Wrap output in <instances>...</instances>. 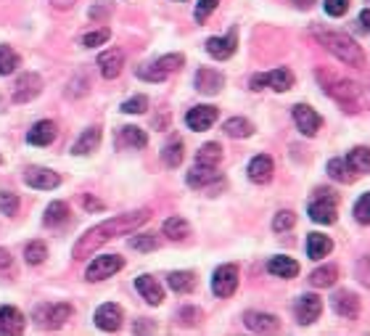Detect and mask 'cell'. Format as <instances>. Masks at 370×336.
Segmentation results:
<instances>
[{
    "label": "cell",
    "mask_w": 370,
    "mask_h": 336,
    "mask_svg": "<svg viewBox=\"0 0 370 336\" xmlns=\"http://www.w3.org/2000/svg\"><path fill=\"white\" fill-rule=\"evenodd\" d=\"M148 217H151L148 209H138V212H130V215L111 217V220H106V223H101V225L87 230L83 239L74 244L72 254L77 257V260H83V257H87V254L98 252V249H101L104 244H108V241H114V239H120V236L132 233V230H138L143 223H148Z\"/></svg>",
    "instance_id": "cell-1"
},
{
    "label": "cell",
    "mask_w": 370,
    "mask_h": 336,
    "mask_svg": "<svg viewBox=\"0 0 370 336\" xmlns=\"http://www.w3.org/2000/svg\"><path fill=\"white\" fill-rule=\"evenodd\" d=\"M315 77L322 85V90L334 98L344 111H349V114H357L362 108H370V88H365V85L355 83V80H346V77H339V74L328 72V69H318Z\"/></svg>",
    "instance_id": "cell-2"
},
{
    "label": "cell",
    "mask_w": 370,
    "mask_h": 336,
    "mask_svg": "<svg viewBox=\"0 0 370 336\" xmlns=\"http://www.w3.org/2000/svg\"><path fill=\"white\" fill-rule=\"evenodd\" d=\"M312 35L318 37L322 48L328 50V53H334L341 64L355 66V69H362V66H365V53H362V48L357 46L355 37L344 35V32H334V29H320V27H315Z\"/></svg>",
    "instance_id": "cell-3"
},
{
    "label": "cell",
    "mask_w": 370,
    "mask_h": 336,
    "mask_svg": "<svg viewBox=\"0 0 370 336\" xmlns=\"http://www.w3.org/2000/svg\"><path fill=\"white\" fill-rule=\"evenodd\" d=\"M307 215L320 225H334L336 217H339V193L334 188H318L310 199Z\"/></svg>",
    "instance_id": "cell-4"
},
{
    "label": "cell",
    "mask_w": 370,
    "mask_h": 336,
    "mask_svg": "<svg viewBox=\"0 0 370 336\" xmlns=\"http://www.w3.org/2000/svg\"><path fill=\"white\" fill-rule=\"evenodd\" d=\"M185 64L183 59V53H167V56H162V59H156L154 64H145L138 69V77L141 80H148V83H162V80H167L169 74H175Z\"/></svg>",
    "instance_id": "cell-5"
},
{
    "label": "cell",
    "mask_w": 370,
    "mask_h": 336,
    "mask_svg": "<svg viewBox=\"0 0 370 336\" xmlns=\"http://www.w3.org/2000/svg\"><path fill=\"white\" fill-rule=\"evenodd\" d=\"M251 90H262V88H273L278 93H286L294 88V74L291 69L280 66V69H273V72H264V74H254L251 77Z\"/></svg>",
    "instance_id": "cell-6"
},
{
    "label": "cell",
    "mask_w": 370,
    "mask_h": 336,
    "mask_svg": "<svg viewBox=\"0 0 370 336\" xmlns=\"http://www.w3.org/2000/svg\"><path fill=\"white\" fill-rule=\"evenodd\" d=\"M122 267H124V260H122L120 254H104V257H96L93 262L87 265L85 278L90 284H96V281H104V278H111L114 273H120Z\"/></svg>",
    "instance_id": "cell-7"
},
{
    "label": "cell",
    "mask_w": 370,
    "mask_h": 336,
    "mask_svg": "<svg viewBox=\"0 0 370 336\" xmlns=\"http://www.w3.org/2000/svg\"><path fill=\"white\" fill-rule=\"evenodd\" d=\"M69 315H72V307L69 304H43V307H37L35 310V318L37 323L43 326V328H48V331H56L61 326L69 321Z\"/></svg>",
    "instance_id": "cell-8"
},
{
    "label": "cell",
    "mask_w": 370,
    "mask_h": 336,
    "mask_svg": "<svg viewBox=\"0 0 370 336\" xmlns=\"http://www.w3.org/2000/svg\"><path fill=\"white\" fill-rule=\"evenodd\" d=\"M239 288V267L236 265H220L215 270V276H212V291H215L217 297H230L233 291Z\"/></svg>",
    "instance_id": "cell-9"
},
{
    "label": "cell",
    "mask_w": 370,
    "mask_h": 336,
    "mask_svg": "<svg viewBox=\"0 0 370 336\" xmlns=\"http://www.w3.org/2000/svg\"><path fill=\"white\" fill-rule=\"evenodd\" d=\"M43 93V80L40 74L35 72H27V74H19V80L13 85V101L16 104H27Z\"/></svg>",
    "instance_id": "cell-10"
},
{
    "label": "cell",
    "mask_w": 370,
    "mask_h": 336,
    "mask_svg": "<svg viewBox=\"0 0 370 336\" xmlns=\"http://www.w3.org/2000/svg\"><path fill=\"white\" fill-rule=\"evenodd\" d=\"M239 48V29H230L225 37H209L206 40V53L217 61L230 59Z\"/></svg>",
    "instance_id": "cell-11"
},
{
    "label": "cell",
    "mask_w": 370,
    "mask_h": 336,
    "mask_svg": "<svg viewBox=\"0 0 370 336\" xmlns=\"http://www.w3.org/2000/svg\"><path fill=\"white\" fill-rule=\"evenodd\" d=\"M291 114H294V122H297V127L301 130V135H307V138L318 135V130L322 127V117L312 106H307V104H297Z\"/></svg>",
    "instance_id": "cell-12"
},
{
    "label": "cell",
    "mask_w": 370,
    "mask_h": 336,
    "mask_svg": "<svg viewBox=\"0 0 370 336\" xmlns=\"http://www.w3.org/2000/svg\"><path fill=\"white\" fill-rule=\"evenodd\" d=\"M24 181L29 188H35V191H53V188H59L61 186V178L48 167H29L24 172Z\"/></svg>",
    "instance_id": "cell-13"
},
{
    "label": "cell",
    "mask_w": 370,
    "mask_h": 336,
    "mask_svg": "<svg viewBox=\"0 0 370 336\" xmlns=\"http://www.w3.org/2000/svg\"><path fill=\"white\" fill-rule=\"evenodd\" d=\"M331 304H334L336 315H341L344 321H355L360 315V300L355 291L349 288H339L334 297H331Z\"/></svg>",
    "instance_id": "cell-14"
},
{
    "label": "cell",
    "mask_w": 370,
    "mask_h": 336,
    "mask_svg": "<svg viewBox=\"0 0 370 336\" xmlns=\"http://www.w3.org/2000/svg\"><path fill=\"white\" fill-rule=\"evenodd\" d=\"M297 321L301 326H310L315 323L318 318H320V312H322V300L318 297V294H301L297 300Z\"/></svg>",
    "instance_id": "cell-15"
},
{
    "label": "cell",
    "mask_w": 370,
    "mask_h": 336,
    "mask_svg": "<svg viewBox=\"0 0 370 336\" xmlns=\"http://www.w3.org/2000/svg\"><path fill=\"white\" fill-rule=\"evenodd\" d=\"M243 323H246V328L254 331V334H275V331H280V321L275 318L273 312L249 310L243 315Z\"/></svg>",
    "instance_id": "cell-16"
},
{
    "label": "cell",
    "mask_w": 370,
    "mask_h": 336,
    "mask_svg": "<svg viewBox=\"0 0 370 336\" xmlns=\"http://www.w3.org/2000/svg\"><path fill=\"white\" fill-rule=\"evenodd\" d=\"M193 85H196V90L204 93V96H215L222 90V85H225V77L217 72V69H209V66H201L196 77H193Z\"/></svg>",
    "instance_id": "cell-17"
},
{
    "label": "cell",
    "mask_w": 370,
    "mask_h": 336,
    "mask_svg": "<svg viewBox=\"0 0 370 336\" xmlns=\"http://www.w3.org/2000/svg\"><path fill=\"white\" fill-rule=\"evenodd\" d=\"M217 114H220V111H217L215 106H196L185 114V125L196 132H204L217 122Z\"/></svg>",
    "instance_id": "cell-18"
},
{
    "label": "cell",
    "mask_w": 370,
    "mask_h": 336,
    "mask_svg": "<svg viewBox=\"0 0 370 336\" xmlns=\"http://www.w3.org/2000/svg\"><path fill=\"white\" fill-rule=\"evenodd\" d=\"M122 66H124V53H122L120 48H108L98 56V69H101V74H104L106 80L120 77Z\"/></svg>",
    "instance_id": "cell-19"
},
{
    "label": "cell",
    "mask_w": 370,
    "mask_h": 336,
    "mask_svg": "<svg viewBox=\"0 0 370 336\" xmlns=\"http://www.w3.org/2000/svg\"><path fill=\"white\" fill-rule=\"evenodd\" d=\"M273 172H275V164L267 154L254 156V159L249 162V181L251 183H259V186H264V183L273 181Z\"/></svg>",
    "instance_id": "cell-20"
},
{
    "label": "cell",
    "mask_w": 370,
    "mask_h": 336,
    "mask_svg": "<svg viewBox=\"0 0 370 336\" xmlns=\"http://www.w3.org/2000/svg\"><path fill=\"white\" fill-rule=\"evenodd\" d=\"M96 326L101 331H120L122 326V307L120 304H101L96 310Z\"/></svg>",
    "instance_id": "cell-21"
},
{
    "label": "cell",
    "mask_w": 370,
    "mask_h": 336,
    "mask_svg": "<svg viewBox=\"0 0 370 336\" xmlns=\"http://www.w3.org/2000/svg\"><path fill=\"white\" fill-rule=\"evenodd\" d=\"M135 288H138V294L143 297L148 304H162V300H164V288L159 286V281L151 276H138L135 278Z\"/></svg>",
    "instance_id": "cell-22"
},
{
    "label": "cell",
    "mask_w": 370,
    "mask_h": 336,
    "mask_svg": "<svg viewBox=\"0 0 370 336\" xmlns=\"http://www.w3.org/2000/svg\"><path fill=\"white\" fill-rule=\"evenodd\" d=\"M24 331V315L11 307V304H6V307H0V334H22Z\"/></svg>",
    "instance_id": "cell-23"
},
{
    "label": "cell",
    "mask_w": 370,
    "mask_h": 336,
    "mask_svg": "<svg viewBox=\"0 0 370 336\" xmlns=\"http://www.w3.org/2000/svg\"><path fill=\"white\" fill-rule=\"evenodd\" d=\"M27 141L32 146H50L56 141V122L50 120H43L32 125V130L27 132Z\"/></svg>",
    "instance_id": "cell-24"
},
{
    "label": "cell",
    "mask_w": 370,
    "mask_h": 336,
    "mask_svg": "<svg viewBox=\"0 0 370 336\" xmlns=\"http://www.w3.org/2000/svg\"><path fill=\"white\" fill-rule=\"evenodd\" d=\"M148 144V135L141 127H122L117 132V148H145Z\"/></svg>",
    "instance_id": "cell-25"
},
{
    "label": "cell",
    "mask_w": 370,
    "mask_h": 336,
    "mask_svg": "<svg viewBox=\"0 0 370 336\" xmlns=\"http://www.w3.org/2000/svg\"><path fill=\"white\" fill-rule=\"evenodd\" d=\"M346 164L352 167L355 175H368L370 172V148L368 146H355V148L346 154Z\"/></svg>",
    "instance_id": "cell-26"
},
{
    "label": "cell",
    "mask_w": 370,
    "mask_h": 336,
    "mask_svg": "<svg viewBox=\"0 0 370 336\" xmlns=\"http://www.w3.org/2000/svg\"><path fill=\"white\" fill-rule=\"evenodd\" d=\"M334 249V241L328 239V236H322V233H310L307 236V257L310 260H322V257H328Z\"/></svg>",
    "instance_id": "cell-27"
},
{
    "label": "cell",
    "mask_w": 370,
    "mask_h": 336,
    "mask_svg": "<svg viewBox=\"0 0 370 336\" xmlns=\"http://www.w3.org/2000/svg\"><path fill=\"white\" fill-rule=\"evenodd\" d=\"M220 178V172L217 167H199V164H193V169L188 172V186L191 188H206V186H212V183Z\"/></svg>",
    "instance_id": "cell-28"
},
{
    "label": "cell",
    "mask_w": 370,
    "mask_h": 336,
    "mask_svg": "<svg viewBox=\"0 0 370 336\" xmlns=\"http://www.w3.org/2000/svg\"><path fill=\"white\" fill-rule=\"evenodd\" d=\"M98 144H101V127H87V130L77 138V144H74L72 154L83 156V154H93L98 148Z\"/></svg>",
    "instance_id": "cell-29"
},
{
    "label": "cell",
    "mask_w": 370,
    "mask_h": 336,
    "mask_svg": "<svg viewBox=\"0 0 370 336\" xmlns=\"http://www.w3.org/2000/svg\"><path fill=\"white\" fill-rule=\"evenodd\" d=\"M267 270L278 278H297L299 276V262L291 257H273L267 262Z\"/></svg>",
    "instance_id": "cell-30"
},
{
    "label": "cell",
    "mask_w": 370,
    "mask_h": 336,
    "mask_svg": "<svg viewBox=\"0 0 370 336\" xmlns=\"http://www.w3.org/2000/svg\"><path fill=\"white\" fill-rule=\"evenodd\" d=\"M167 284L178 294H191L193 288H196V276H193L191 270H175V273L167 276Z\"/></svg>",
    "instance_id": "cell-31"
},
{
    "label": "cell",
    "mask_w": 370,
    "mask_h": 336,
    "mask_svg": "<svg viewBox=\"0 0 370 336\" xmlns=\"http://www.w3.org/2000/svg\"><path fill=\"white\" fill-rule=\"evenodd\" d=\"M164 236L172 241H183L191 236V225H188V220L185 217H169V220H164Z\"/></svg>",
    "instance_id": "cell-32"
},
{
    "label": "cell",
    "mask_w": 370,
    "mask_h": 336,
    "mask_svg": "<svg viewBox=\"0 0 370 336\" xmlns=\"http://www.w3.org/2000/svg\"><path fill=\"white\" fill-rule=\"evenodd\" d=\"M222 162V146L220 144H204L196 154V164L199 167H217Z\"/></svg>",
    "instance_id": "cell-33"
},
{
    "label": "cell",
    "mask_w": 370,
    "mask_h": 336,
    "mask_svg": "<svg viewBox=\"0 0 370 336\" xmlns=\"http://www.w3.org/2000/svg\"><path fill=\"white\" fill-rule=\"evenodd\" d=\"M336 278H339V267H336V265H322L318 270H312L310 284L315 288H328L336 284Z\"/></svg>",
    "instance_id": "cell-34"
},
{
    "label": "cell",
    "mask_w": 370,
    "mask_h": 336,
    "mask_svg": "<svg viewBox=\"0 0 370 336\" xmlns=\"http://www.w3.org/2000/svg\"><path fill=\"white\" fill-rule=\"evenodd\" d=\"M66 220H69V204H66V202H50L48 209H45L43 223H45L48 228H56V225L66 223Z\"/></svg>",
    "instance_id": "cell-35"
},
{
    "label": "cell",
    "mask_w": 370,
    "mask_h": 336,
    "mask_svg": "<svg viewBox=\"0 0 370 336\" xmlns=\"http://www.w3.org/2000/svg\"><path fill=\"white\" fill-rule=\"evenodd\" d=\"M328 175L339 183H352L355 178H357V175L352 172V167L346 164V159H341V156H336V159L328 162Z\"/></svg>",
    "instance_id": "cell-36"
},
{
    "label": "cell",
    "mask_w": 370,
    "mask_h": 336,
    "mask_svg": "<svg viewBox=\"0 0 370 336\" xmlns=\"http://www.w3.org/2000/svg\"><path fill=\"white\" fill-rule=\"evenodd\" d=\"M225 132L230 138H249L251 132H254V125L246 117H230L225 122Z\"/></svg>",
    "instance_id": "cell-37"
},
{
    "label": "cell",
    "mask_w": 370,
    "mask_h": 336,
    "mask_svg": "<svg viewBox=\"0 0 370 336\" xmlns=\"http://www.w3.org/2000/svg\"><path fill=\"white\" fill-rule=\"evenodd\" d=\"M183 141L180 138H175V141H169L167 146H164V151H162V159H164V164L167 167H180V162H183Z\"/></svg>",
    "instance_id": "cell-38"
},
{
    "label": "cell",
    "mask_w": 370,
    "mask_h": 336,
    "mask_svg": "<svg viewBox=\"0 0 370 336\" xmlns=\"http://www.w3.org/2000/svg\"><path fill=\"white\" fill-rule=\"evenodd\" d=\"M24 257L29 265H43L45 262V257H48V246H45L43 241H29L24 249Z\"/></svg>",
    "instance_id": "cell-39"
},
{
    "label": "cell",
    "mask_w": 370,
    "mask_h": 336,
    "mask_svg": "<svg viewBox=\"0 0 370 336\" xmlns=\"http://www.w3.org/2000/svg\"><path fill=\"white\" fill-rule=\"evenodd\" d=\"M19 66V56L11 46H0V74H11Z\"/></svg>",
    "instance_id": "cell-40"
},
{
    "label": "cell",
    "mask_w": 370,
    "mask_h": 336,
    "mask_svg": "<svg viewBox=\"0 0 370 336\" xmlns=\"http://www.w3.org/2000/svg\"><path fill=\"white\" fill-rule=\"evenodd\" d=\"M297 225V215L291 212V209H283V212H278L273 217V230L275 233H283V230H291Z\"/></svg>",
    "instance_id": "cell-41"
},
{
    "label": "cell",
    "mask_w": 370,
    "mask_h": 336,
    "mask_svg": "<svg viewBox=\"0 0 370 336\" xmlns=\"http://www.w3.org/2000/svg\"><path fill=\"white\" fill-rule=\"evenodd\" d=\"M108 37H111V32H108L106 27L104 29H96V32H87V35H83V43L85 48H98V46H104V43H108Z\"/></svg>",
    "instance_id": "cell-42"
},
{
    "label": "cell",
    "mask_w": 370,
    "mask_h": 336,
    "mask_svg": "<svg viewBox=\"0 0 370 336\" xmlns=\"http://www.w3.org/2000/svg\"><path fill=\"white\" fill-rule=\"evenodd\" d=\"M130 246L132 249H138V252H154L156 246H159V241H156L151 233H141V236H132Z\"/></svg>",
    "instance_id": "cell-43"
},
{
    "label": "cell",
    "mask_w": 370,
    "mask_h": 336,
    "mask_svg": "<svg viewBox=\"0 0 370 336\" xmlns=\"http://www.w3.org/2000/svg\"><path fill=\"white\" fill-rule=\"evenodd\" d=\"M0 212H3V215H8V217L16 215V212H19V196L11 193V191L0 193Z\"/></svg>",
    "instance_id": "cell-44"
},
{
    "label": "cell",
    "mask_w": 370,
    "mask_h": 336,
    "mask_svg": "<svg viewBox=\"0 0 370 336\" xmlns=\"http://www.w3.org/2000/svg\"><path fill=\"white\" fill-rule=\"evenodd\" d=\"M355 220L362 225H370V193L360 196L357 204H355Z\"/></svg>",
    "instance_id": "cell-45"
},
{
    "label": "cell",
    "mask_w": 370,
    "mask_h": 336,
    "mask_svg": "<svg viewBox=\"0 0 370 336\" xmlns=\"http://www.w3.org/2000/svg\"><path fill=\"white\" fill-rule=\"evenodd\" d=\"M145 108H148V98L145 96H132L130 101L122 104V111H124V114H143Z\"/></svg>",
    "instance_id": "cell-46"
},
{
    "label": "cell",
    "mask_w": 370,
    "mask_h": 336,
    "mask_svg": "<svg viewBox=\"0 0 370 336\" xmlns=\"http://www.w3.org/2000/svg\"><path fill=\"white\" fill-rule=\"evenodd\" d=\"M328 16H344L349 11V0H322Z\"/></svg>",
    "instance_id": "cell-47"
},
{
    "label": "cell",
    "mask_w": 370,
    "mask_h": 336,
    "mask_svg": "<svg viewBox=\"0 0 370 336\" xmlns=\"http://www.w3.org/2000/svg\"><path fill=\"white\" fill-rule=\"evenodd\" d=\"M217 3H220V0H199L196 13H193V16H196V22H206V19H209V13L217 8Z\"/></svg>",
    "instance_id": "cell-48"
},
{
    "label": "cell",
    "mask_w": 370,
    "mask_h": 336,
    "mask_svg": "<svg viewBox=\"0 0 370 336\" xmlns=\"http://www.w3.org/2000/svg\"><path fill=\"white\" fill-rule=\"evenodd\" d=\"M357 278H360V284L370 286V257H362L357 262Z\"/></svg>",
    "instance_id": "cell-49"
},
{
    "label": "cell",
    "mask_w": 370,
    "mask_h": 336,
    "mask_svg": "<svg viewBox=\"0 0 370 336\" xmlns=\"http://www.w3.org/2000/svg\"><path fill=\"white\" fill-rule=\"evenodd\" d=\"M11 265H13V257L0 246V270H6V267H11Z\"/></svg>",
    "instance_id": "cell-50"
},
{
    "label": "cell",
    "mask_w": 370,
    "mask_h": 336,
    "mask_svg": "<svg viewBox=\"0 0 370 336\" xmlns=\"http://www.w3.org/2000/svg\"><path fill=\"white\" fill-rule=\"evenodd\" d=\"M53 3V8H59V11H69L77 0H50Z\"/></svg>",
    "instance_id": "cell-51"
},
{
    "label": "cell",
    "mask_w": 370,
    "mask_h": 336,
    "mask_svg": "<svg viewBox=\"0 0 370 336\" xmlns=\"http://www.w3.org/2000/svg\"><path fill=\"white\" fill-rule=\"evenodd\" d=\"M360 27H362L365 32H370V8H365V11L360 13Z\"/></svg>",
    "instance_id": "cell-52"
},
{
    "label": "cell",
    "mask_w": 370,
    "mask_h": 336,
    "mask_svg": "<svg viewBox=\"0 0 370 336\" xmlns=\"http://www.w3.org/2000/svg\"><path fill=\"white\" fill-rule=\"evenodd\" d=\"M135 331H138V334H141V331H154V326H151V323H138V326H135Z\"/></svg>",
    "instance_id": "cell-53"
},
{
    "label": "cell",
    "mask_w": 370,
    "mask_h": 336,
    "mask_svg": "<svg viewBox=\"0 0 370 336\" xmlns=\"http://www.w3.org/2000/svg\"><path fill=\"white\" fill-rule=\"evenodd\" d=\"M294 3H297V6H301V8H310L315 0H294Z\"/></svg>",
    "instance_id": "cell-54"
}]
</instances>
